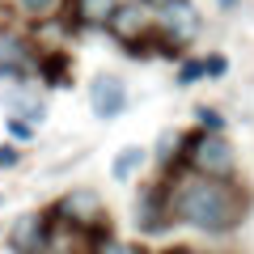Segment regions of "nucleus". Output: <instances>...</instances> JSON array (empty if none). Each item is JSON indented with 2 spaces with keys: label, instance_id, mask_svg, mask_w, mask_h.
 <instances>
[{
  "label": "nucleus",
  "instance_id": "obj_1",
  "mask_svg": "<svg viewBox=\"0 0 254 254\" xmlns=\"http://www.w3.org/2000/svg\"><path fill=\"white\" fill-rule=\"evenodd\" d=\"M170 208L174 220L203 233H233L250 212L246 190L233 187L229 178H199V174H182L170 187Z\"/></svg>",
  "mask_w": 254,
  "mask_h": 254
},
{
  "label": "nucleus",
  "instance_id": "obj_2",
  "mask_svg": "<svg viewBox=\"0 0 254 254\" xmlns=\"http://www.w3.org/2000/svg\"><path fill=\"white\" fill-rule=\"evenodd\" d=\"M178 165L199 178H229L237 165V153L225 140V131H190V136H182Z\"/></svg>",
  "mask_w": 254,
  "mask_h": 254
},
{
  "label": "nucleus",
  "instance_id": "obj_3",
  "mask_svg": "<svg viewBox=\"0 0 254 254\" xmlns=\"http://www.w3.org/2000/svg\"><path fill=\"white\" fill-rule=\"evenodd\" d=\"M51 216L60 220V225H68V229H76V233H106V216H102V199H98V190H89V187H76V190H68L60 203L51 208Z\"/></svg>",
  "mask_w": 254,
  "mask_h": 254
},
{
  "label": "nucleus",
  "instance_id": "obj_4",
  "mask_svg": "<svg viewBox=\"0 0 254 254\" xmlns=\"http://www.w3.org/2000/svg\"><path fill=\"white\" fill-rule=\"evenodd\" d=\"M47 237H51V208L17 216L9 246H13V254H47Z\"/></svg>",
  "mask_w": 254,
  "mask_h": 254
},
{
  "label": "nucleus",
  "instance_id": "obj_5",
  "mask_svg": "<svg viewBox=\"0 0 254 254\" xmlns=\"http://www.w3.org/2000/svg\"><path fill=\"white\" fill-rule=\"evenodd\" d=\"M153 13H157V30H161L170 43H187V38L199 30V13H195L190 0H165Z\"/></svg>",
  "mask_w": 254,
  "mask_h": 254
},
{
  "label": "nucleus",
  "instance_id": "obj_6",
  "mask_svg": "<svg viewBox=\"0 0 254 254\" xmlns=\"http://www.w3.org/2000/svg\"><path fill=\"white\" fill-rule=\"evenodd\" d=\"M89 110L98 119H119L127 110V89H123V81L119 76H110V72H98L89 81Z\"/></svg>",
  "mask_w": 254,
  "mask_h": 254
},
{
  "label": "nucleus",
  "instance_id": "obj_7",
  "mask_svg": "<svg viewBox=\"0 0 254 254\" xmlns=\"http://www.w3.org/2000/svg\"><path fill=\"white\" fill-rule=\"evenodd\" d=\"M110 30H115V38L123 47H131V43H140V38H148L157 30V17H153V9H144V4H119Z\"/></svg>",
  "mask_w": 254,
  "mask_h": 254
},
{
  "label": "nucleus",
  "instance_id": "obj_8",
  "mask_svg": "<svg viewBox=\"0 0 254 254\" xmlns=\"http://www.w3.org/2000/svg\"><path fill=\"white\" fill-rule=\"evenodd\" d=\"M136 225L144 233H161L165 225H174V208H170V187H148L140 195V212H136Z\"/></svg>",
  "mask_w": 254,
  "mask_h": 254
},
{
  "label": "nucleus",
  "instance_id": "obj_9",
  "mask_svg": "<svg viewBox=\"0 0 254 254\" xmlns=\"http://www.w3.org/2000/svg\"><path fill=\"white\" fill-rule=\"evenodd\" d=\"M119 4H123V0H72L76 26H85V30H110Z\"/></svg>",
  "mask_w": 254,
  "mask_h": 254
},
{
  "label": "nucleus",
  "instance_id": "obj_10",
  "mask_svg": "<svg viewBox=\"0 0 254 254\" xmlns=\"http://www.w3.org/2000/svg\"><path fill=\"white\" fill-rule=\"evenodd\" d=\"M144 161H148V153H144L140 144L123 148V153H115V161H110V178H119V182H123V178H131V174H136Z\"/></svg>",
  "mask_w": 254,
  "mask_h": 254
},
{
  "label": "nucleus",
  "instance_id": "obj_11",
  "mask_svg": "<svg viewBox=\"0 0 254 254\" xmlns=\"http://www.w3.org/2000/svg\"><path fill=\"white\" fill-rule=\"evenodd\" d=\"M38 68H43V81L47 85H72V76H68V55H43L38 60Z\"/></svg>",
  "mask_w": 254,
  "mask_h": 254
},
{
  "label": "nucleus",
  "instance_id": "obj_12",
  "mask_svg": "<svg viewBox=\"0 0 254 254\" xmlns=\"http://www.w3.org/2000/svg\"><path fill=\"white\" fill-rule=\"evenodd\" d=\"M64 0H17V9L26 13V17H34V21H43V17H51L55 9H60Z\"/></svg>",
  "mask_w": 254,
  "mask_h": 254
},
{
  "label": "nucleus",
  "instance_id": "obj_13",
  "mask_svg": "<svg viewBox=\"0 0 254 254\" xmlns=\"http://www.w3.org/2000/svg\"><path fill=\"white\" fill-rule=\"evenodd\" d=\"M93 254H140V250L131 242H119V237L102 233V237H93Z\"/></svg>",
  "mask_w": 254,
  "mask_h": 254
},
{
  "label": "nucleus",
  "instance_id": "obj_14",
  "mask_svg": "<svg viewBox=\"0 0 254 254\" xmlns=\"http://www.w3.org/2000/svg\"><path fill=\"white\" fill-rule=\"evenodd\" d=\"M4 127H9V136L17 140V144H30V140H34V123H26L21 115H9V123H4Z\"/></svg>",
  "mask_w": 254,
  "mask_h": 254
},
{
  "label": "nucleus",
  "instance_id": "obj_15",
  "mask_svg": "<svg viewBox=\"0 0 254 254\" xmlns=\"http://www.w3.org/2000/svg\"><path fill=\"white\" fill-rule=\"evenodd\" d=\"M195 81H203V60H187L178 68V85H195Z\"/></svg>",
  "mask_w": 254,
  "mask_h": 254
},
{
  "label": "nucleus",
  "instance_id": "obj_16",
  "mask_svg": "<svg viewBox=\"0 0 254 254\" xmlns=\"http://www.w3.org/2000/svg\"><path fill=\"white\" fill-rule=\"evenodd\" d=\"M225 72H229V60H225V55H208V60H203V76H212V81H220Z\"/></svg>",
  "mask_w": 254,
  "mask_h": 254
},
{
  "label": "nucleus",
  "instance_id": "obj_17",
  "mask_svg": "<svg viewBox=\"0 0 254 254\" xmlns=\"http://www.w3.org/2000/svg\"><path fill=\"white\" fill-rule=\"evenodd\" d=\"M199 119L208 123V131H225V123H220V115H216L212 106H203V110H199Z\"/></svg>",
  "mask_w": 254,
  "mask_h": 254
},
{
  "label": "nucleus",
  "instance_id": "obj_18",
  "mask_svg": "<svg viewBox=\"0 0 254 254\" xmlns=\"http://www.w3.org/2000/svg\"><path fill=\"white\" fill-rule=\"evenodd\" d=\"M17 148H13V144H4V148H0V170H13V165H17Z\"/></svg>",
  "mask_w": 254,
  "mask_h": 254
},
{
  "label": "nucleus",
  "instance_id": "obj_19",
  "mask_svg": "<svg viewBox=\"0 0 254 254\" xmlns=\"http://www.w3.org/2000/svg\"><path fill=\"white\" fill-rule=\"evenodd\" d=\"M161 254H199V250H190V246H170V250H161Z\"/></svg>",
  "mask_w": 254,
  "mask_h": 254
},
{
  "label": "nucleus",
  "instance_id": "obj_20",
  "mask_svg": "<svg viewBox=\"0 0 254 254\" xmlns=\"http://www.w3.org/2000/svg\"><path fill=\"white\" fill-rule=\"evenodd\" d=\"M216 4H220L225 13H233V9H237V0H216Z\"/></svg>",
  "mask_w": 254,
  "mask_h": 254
},
{
  "label": "nucleus",
  "instance_id": "obj_21",
  "mask_svg": "<svg viewBox=\"0 0 254 254\" xmlns=\"http://www.w3.org/2000/svg\"><path fill=\"white\" fill-rule=\"evenodd\" d=\"M144 4H153V9H157V4H165V0H144Z\"/></svg>",
  "mask_w": 254,
  "mask_h": 254
},
{
  "label": "nucleus",
  "instance_id": "obj_22",
  "mask_svg": "<svg viewBox=\"0 0 254 254\" xmlns=\"http://www.w3.org/2000/svg\"><path fill=\"white\" fill-rule=\"evenodd\" d=\"M0 203H4V195H0Z\"/></svg>",
  "mask_w": 254,
  "mask_h": 254
}]
</instances>
